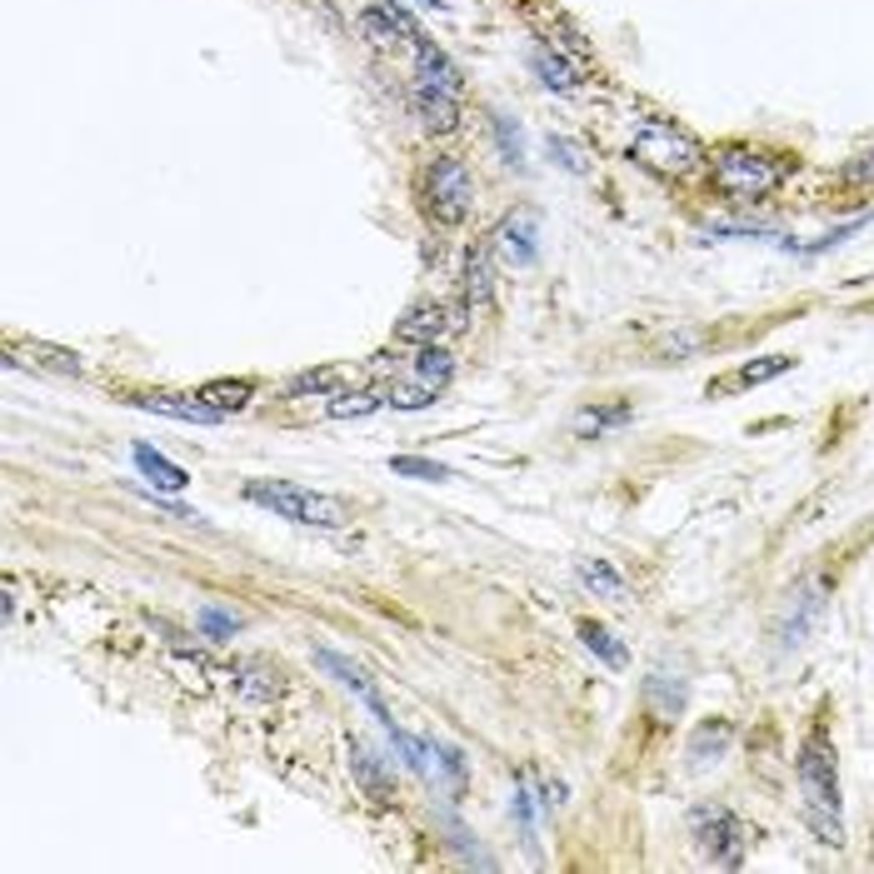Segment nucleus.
<instances>
[{"label":"nucleus","mask_w":874,"mask_h":874,"mask_svg":"<svg viewBox=\"0 0 874 874\" xmlns=\"http://www.w3.org/2000/svg\"><path fill=\"white\" fill-rule=\"evenodd\" d=\"M800 794H804V824L820 834V844H844V820H840V774H834V744L820 730L800 744Z\"/></svg>","instance_id":"obj_1"},{"label":"nucleus","mask_w":874,"mask_h":874,"mask_svg":"<svg viewBox=\"0 0 874 874\" xmlns=\"http://www.w3.org/2000/svg\"><path fill=\"white\" fill-rule=\"evenodd\" d=\"M245 500H255L261 510H275L281 520H295V525H321V530L350 525V505L345 500L321 495V490H301V485H285V480H251L245 485Z\"/></svg>","instance_id":"obj_2"},{"label":"nucleus","mask_w":874,"mask_h":874,"mask_svg":"<svg viewBox=\"0 0 874 874\" xmlns=\"http://www.w3.org/2000/svg\"><path fill=\"white\" fill-rule=\"evenodd\" d=\"M780 181H784V165L774 161V155L744 151V145L714 155V185H720L724 195H734V201H764Z\"/></svg>","instance_id":"obj_3"},{"label":"nucleus","mask_w":874,"mask_h":874,"mask_svg":"<svg viewBox=\"0 0 874 874\" xmlns=\"http://www.w3.org/2000/svg\"><path fill=\"white\" fill-rule=\"evenodd\" d=\"M420 191H425V211H430L435 225H460L465 215H470L475 191H470V175H465V165L455 161V155H435V161L425 165Z\"/></svg>","instance_id":"obj_4"},{"label":"nucleus","mask_w":874,"mask_h":874,"mask_svg":"<svg viewBox=\"0 0 874 874\" xmlns=\"http://www.w3.org/2000/svg\"><path fill=\"white\" fill-rule=\"evenodd\" d=\"M630 155L644 165V171H660V175H684V171H694V165L704 161L700 141L684 135V131H674V125H664V121L644 125V131L634 135Z\"/></svg>","instance_id":"obj_5"},{"label":"nucleus","mask_w":874,"mask_h":874,"mask_svg":"<svg viewBox=\"0 0 874 874\" xmlns=\"http://www.w3.org/2000/svg\"><path fill=\"white\" fill-rule=\"evenodd\" d=\"M690 834L720 870H734L744 860V830L724 804H694L690 810Z\"/></svg>","instance_id":"obj_6"},{"label":"nucleus","mask_w":874,"mask_h":874,"mask_svg":"<svg viewBox=\"0 0 874 874\" xmlns=\"http://www.w3.org/2000/svg\"><path fill=\"white\" fill-rule=\"evenodd\" d=\"M455 375V360L440 350V345H420V355H415V375L410 385H395L390 390V405L395 410H420V405H430L435 395L450 385Z\"/></svg>","instance_id":"obj_7"},{"label":"nucleus","mask_w":874,"mask_h":874,"mask_svg":"<svg viewBox=\"0 0 874 874\" xmlns=\"http://www.w3.org/2000/svg\"><path fill=\"white\" fill-rule=\"evenodd\" d=\"M820 614H824V580H804V585H794L790 604H784V614H780V630H774L780 650H794V644L810 640V630L820 624Z\"/></svg>","instance_id":"obj_8"},{"label":"nucleus","mask_w":874,"mask_h":874,"mask_svg":"<svg viewBox=\"0 0 874 874\" xmlns=\"http://www.w3.org/2000/svg\"><path fill=\"white\" fill-rule=\"evenodd\" d=\"M684 700H690V680H684V664H654L650 680H644V710L654 714V724H670L684 714Z\"/></svg>","instance_id":"obj_9"},{"label":"nucleus","mask_w":874,"mask_h":874,"mask_svg":"<svg viewBox=\"0 0 874 874\" xmlns=\"http://www.w3.org/2000/svg\"><path fill=\"white\" fill-rule=\"evenodd\" d=\"M455 325H460V311H455V305H415V311L395 325V341L400 345H440Z\"/></svg>","instance_id":"obj_10"},{"label":"nucleus","mask_w":874,"mask_h":874,"mask_svg":"<svg viewBox=\"0 0 874 874\" xmlns=\"http://www.w3.org/2000/svg\"><path fill=\"white\" fill-rule=\"evenodd\" d=\"M315 660H321V664H325V670H331V674H341V684H345V690L355 694V700L365 704V710L375 714V720L385 724V730H395V714L385 710L380 690H375V684H370V674H365L360 664H350V660H345V654H335V650H315Z\"/></svg>","instance_id":"obj_11"},{"label":"nucleus","mask_w":874,"mask_h":874,"mask_svg":"<svg viewBox=\"0 0 874 874\" xmlns=\"http://www.w3.org/2000/svg\"><path fill=\"white\" fill-rule=\"evenodd\" d=\"M495 251H500L505 265H535V215H505L500 231H495Z\"/></svg>","instance_id":"obj_12"},{"label":"nucleus","mask_w":874,"mask_h":874,"mask_svg":"<svg viewBox=\"0 0 874 874\" xmlns=\"http://www.w3.org/2000/svg\"><path fill=\"white\" fill-rule=\"evenodd\" d=\"M11 365H31V370H51V375H81V355L61 350V345H45V341H16Z\"/></svg>","instance_id":"obj_13"},{"label":"nucleus","mask_w":874,"mask_h":874,"mask_svg":"<svg viewBox=\"0 0 874 874\" xmlns=\"http://www.w3.org/2000/svg\"><path fill=\"white\" fill-rule=\"evenodd\" d=\"M141 410H151V415H171V420H185V425H215V420H225L215 405H205L201 395H141Z\"/></svg>","instance_id":"obj_14"},{"label":"nucleus","mask_w":874,"mask_h":874,"mask_svg":"<svg viewBox=\"0 0 874 874\" xmlns=\"http://www.w3.org/2000/svg\"><path fill=\"white\" fill-rule=\"evenodd\" d=\"M415 81L425 91H445V95H460V71L450 65V55L435 51L430 41H415Z\"/></svg>","instance_id":"obj_15"},{"label":"nucleus","mask_w":874,"mask_h":874,"mask_svg":"<svg viewBox=\"0 0 874 874\" xmlns=\"http://www.w3.org/2000/svg\"><path fill=\"white\" fill-rule=\"evenodd\" d=\"M410 105L425 121V131H435V135H450L455 125H460V105H455V95H445V91H425V85H415Z\"/></svg>","instance_id":"obj_16"},{"label":"nucleus","mask_w":874,"mask_h":874,"mask_svg":"<svg viewBox=\"0 0 874 874\" xmlns=\"http://www.w3.org/2000/svg\"><path fill=\"white\" fill-rule=\"evenodd\" d=\"M495 305V275H490V251L465 255V311H490Z\"/></svg>","instance_id":"obj_17"},{"label":"nucleus","mask_w":874,"mask_h":874,"mask_svg":"<svg viewBox=\"0 0 874 874\" xmlns=\"http://www.w3.org/2000/svg\"><path fill=\"white\" fill-rule=\"evenodd\" d=\"M530 71L540 75V85L545 91H560V95H570L575 85H580V75H575V65L565 61L555 45H535L530 51Z\"/></svg>","instance_id":"obj_18"},{"label":"nucleus","mask_w":874,"mask_h":874,"mask_svg":"<svg viewBox=\"0 0 874 874\" xmlns=\"http://www.w3.org/2000/svg\"><path fill=\"white\" fill-rule=\"evenodd\" d=\"M730 740H734V730H730V720H704L700 730L690 734V764H710V760H720L724 750H730Z\"/></svg>","instance_id":"obj_19"},{"label":"nucleus","mask_w":874,"mask_h":874,"mask_svg":"<svg viewBox=\"0 0 874 874\" xmlns=\"http://www.w3.org/2000/svg\"><path fill=\"white\" fill-rule=\"evenodd\" d=\"M131 455H135V470H141L145 480H155L161 490H185V485H191V475H185L181 465H171L165 455H155L151 445H135Z\"/></svg>","instance_id":"obj_20"},{"label":"nucleus","mask_w":874,"mask_h":874,"mask_svg":"<svg viewBox=\"0 0 874 874\" xmlns=\"http://www.w3.org/2000/svg\"><path fill=\"white\" fill-rule=\"evenodd\" d=\"M350 770H355V780H360L365 790L375 794V800H385V794H390V770L380 764V754H375L370 744H350Z\"/></svg>","instance_id":"obj_21"},{"label":"nucleus","mask_w":874,"mask_h":874,"mask_svg":"<svg viewBox=\"0 0 874 874\" xmlns=\"http://www.w3.org/2000/svg\"><path fill=\"white\" fill-rule=\"evenodd\" d=\"M195 395H201L205 405H215L221 415H235V410H245V405H251L255 385L251 380H211V385H201Z\"/></svg>","instance_id":"obj_22"},{"label":"nucleus","mask_w":874,"mask_h":874,"mask_svg":"<svg viewBox=\"0 0 874 874\" xmlns=\"http://www.w3.org/2000/svg\"><path fill=\"white\" fill-rule=\"evenodd\" d=\"M580 640H585V650H590V654H600V660L610 664V670H624V664H630V650H624V644L614 640V634L604 630V624L585 620V624H580Z\"/></svg>","instance_id":"obj_23"},{"label":"nucleus","mask_w":874,"mask_h":874,"mask_svg":"<svg viewBox=\"0 0 874 874\" xmlns=\"http://www.w3.org/2000/svg\"><path fill=\"white\" fill-rule=\"evenodd\" d=\"M790 355H770V360H760V365H744L734 380H724V385H710V395L714 390H744V385H764V380H774V375H784L790 370Z\"/></svg>","instance_id":"obj_24"},{"label":"nucleus","mask_w":874,"mask_h":874,"mask_svg":"<svg viewBox=\"0 0 874 874\" xmlns=\"http://www.w3.org/2000/svg\"><path fill=\"white\" fill-rule=\"evenodd\" d=\"M580 585L594 590V594H604V600H624V580L604 560H580Z\"/></svg>","instance_id":"obj_25"},{"label":"nucleus","mask_w":874,"mask_h":874,"mask_svg":"<svg viewBox=\"0 0 874 874\" xmlns=\"http://www.w3.org/2000/svg\"><path fill=\"white\" fill-rule=\"evenodd\" d=\"M430 774L425 780H445L455 794L465 790V760H460V750H450V744H430Z\"/></svg>","instance_id":"obj_26"},{"label":"nucleus","mask_w":874,"mask_h":874,"mask_svg":"<svg viewBox=\"0 0 874 874\" xmlns=\"http://www.w3.org/2000/svg\"><path fill=\"white\" fill-rule=\"evenodd\" d=\"M235 680H241V690L251 694V700H275L281 694V674H271L265 664H235Z\"/></svg>","instance_id":"obj_27"},{"label":"nucleus","mask_w":874,"mask_h":874,"mask_svg":"<svg viewBox=\"0 0 874 874\" xmlns=\"http://www.w3.org/2000/svg\"><path fill=\"white\" fill-rule=\"evenodd\" d=\"M360 35H365V41H370V45H380V51H390V45H400V41H395V35H405V31L390 21V16L380 11V6H370V11L360 16ZM405 41H410V35H405Z\"/></svg>","instance_id":"obj_28"},{"label":"nucleus","mask_w":874,"mask_h":874,"mask_svg":"<svg viewBox=\"0 0 874 874\" xmlns=\"http://www.w3.org/2000/svg\"><path fill=\"white\" fill-rule=\"evenodd\" d=\"M390 470L405 475V480H455L450 465L440 460H420V455H390Z\"/></svg>","instance_id":"obj_29"},{"label":"nucleus","mask_w":874,"mask_h":874,"mask_svg":"<svg viewBox=\"0 0 874 874\" xmlns=\"http://www.w3.org/2000/svg\"><path fill=\"white\" fill-rule=\"evenodd\" d=\"M380 390H360V395H335L331 400V415L335 420H360V415H375L380 410Z\"/></svg>","instance_id":"obj_30"},{"label":"nucleus","mask_w":874,"mask_h":874,"mask_svg":"<svg viewBox=\"0 0 874 874\" xmlns=\"http://www.w3.org/2000/svg\"><path fill=\"white\" fill-rule=\"evenodd\" d=\"M490 125H495V141H500V155L510 165H520L525 161V135H520V125L510 121V115H490Z\"/></svg>","instance_id":"obj_31"},{"label":"nucleus","mask_w":874,"mask_h":874,"mask_svg":"<svg viewBox=\"0 0 874 874\" xmlns=\"http://www.w3.org/2000/svg\"><path fill=\"white\" fill-rule=\"evenodd\" d=\"M341 385V370H301L291 380V395H331Z\"/></svg>","instance_id":"obj_32"},{"label":"nucleus","mask_w":874,"mask_h":874,"mask_svg":"<svg viewBox=\"0 0 874 874\" xmlns=\"http://www.w3.org/2000/svg\"><path fill=\"white\" fill-rule=\"evenodd\" d=\"M630 415H634L630 405H610V410H585V415H580V430H585V435H590V430L600 435V430H610V425H630Z\"/></svg>","instance_id":"obj_33"},{"label":"nucleus","mask_w":874,"mask_h":874,"mask_svg":"<svg viewBox=\"0 0 874 874\" xmlns=\"http://www.w3.org/2000/svg\"><path fill=\"white\" fill-rule=\"evenodd\" d=\"M550 155H555V161H560L570 175H585V151H580L575 141H565V135H550Z\"/></svg>","instance_id":"obj_34"},{"label":"nucleus","mask_w":874,"mask_h":874,"mask_svg":"<svg viewBox=\"0 0 874 874\" xmlns=\"http://www.w3.org/2000/svg\"><path fill=\"white\" fill-rule=\"evenodd\" d=\"M235 624H241V620H235V614H221V610H211V604H205V610H201V630H205V634H215V640H225V634H235Z\"/></svg>","instance_id":"obj_35"},{"label":"nucleus","mask_w":874,"mask_h":874,"mask_svg":"<svg viewBox=\"0 0 874 874\" xmlns=\"http://www.w3.org/2000/svg\"><path fill=\"white\" fill-rule=\"evenodd\" d=\"M375 6H380V11H385V16H390V21H395V26H400V31H405V35H410V41H425V35H420V26H415V21H410V11H405L400 0H375Z\"/></svg>","instance_id":"obj_36"},{"label":"nucleus","mask_w":874,"mask_h":874,"mask_svg":"<svg viewBox=\"0 0 874 874\" xmlns=\"http://www.w3.org/2000/svg\"><path fill=\"white\" fill-rule=\"evenodd\" d=\"M844 181H854V185H874V151L844 165Z\"/></svg>","instance_id":"obj_37"},{"label":"nucleus","mask_w":874,"mask_h":874,"mask_svg":"<svg viewBox=\"0 0 874 874\" xmlns=\"http://www.w3.org/2000/svg\"><path fill=\"white\" fill-rule=\"evenodd\" d=\"M420 6H430V11H445V0H420Z\"/></svg>","instance_id":"obj_38"}]
</instances>
